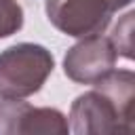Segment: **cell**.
I'll return each mask as SVG.
<instances>
[{"label": "cell", "instance_id": "6da1fadb", "mask_svg": "<svg viewBox=\"0 0 135 135\" xmlns=\"http://www.w3.org/2000/svg\"><path fill=\"white\" fill-rule=\"evenodd\" d=\"M70 131L76 135H114L135 131V74L112 70L93 91L78 95L70 108Z\"/></svg>", "mask_w": 135, "mask_h": 135}, {"label": "cell", "instance_id": "7a4b0ae2", "mask_svg": "<svg viewBox=\"0 0 135 135\" xmlns=\"http://www.w3.org/2000/svg\"><path fill=\"white\" fill-rule=\"evenodd\" d=\"M55 68L49 49L19 42L0 53V99H25L42 89Z\"/></svg>", "mask_w": 135, "mask_h": 135}, {"label": "cell", "instance_id": "3957f363", "mask_svg": "<svg viewBox=\"0 0 135 135\" xmlns=\"http://www.w3.org/2000/svg\"><path fill=\"white\" fill-rule=\"evenodd\" d=\"M114 11L112 0H46L49 21L59 32L74 38L101 34Z\"/></svg>", "mask_w": 135, "mask_h": 135}, {"label": "cell", "instance_id": "277c9868", "mask_svg": "<svg viewBox=\"0 0 135 135\" xmlns=\"http://www.w3.org/2000/svg\"><path fill=\"white\" fill-rule=\"evenodd\" d=\"M118 53L110 38L101 34L84 36L80 42L68 49L63 57V72L78 84H95L108 72L114 70Z\"/></svg>", "mask_w": 135, "mask_h": 135}, {"label": "cell", "instance_id": "5b68a950", "mask_svg": "<svg viewBox=\"0 0 135 135\" xmlns=\"http://www.w3.org/2000/svg\"><path fill=\"white\" fill-rule=\"evenodd\" d=\"M68 131V118L55 108H36L21 99H2L0 103V135H65Z\"/></svg>", "mask_w": 135, "mask_h": 135}, {"label": "cell", "instance_id": "8992f818", "mask_svg": "<svg viewBox=\"0 0 135 135\" xmlns=\"http://www.w3.org/2000/svg\"><path fill=\"white\" fill-rule=\"evenodd\" d=\"M133 13H127L112 30V36H110V42L114 44L116 53L127 57V59H133Z\"/></svg>", "mask_w": 135, "mask_h": 135}, {"label": "cell", "instance_id": "52a82bcc", "mask_svg": "<svg viewBox=\"0 0 135 135\" xmlns=\"http://www.w3.org/2000/svg\"><path fill=\"white\" fill-rule=\"evenodd\" d=\"M23 27V8L17 0H0V38H8Z\"/></svg>", "mask_w": 135, "mask_h": 135}, {"label": "cell", "instance_id": "ba28073f", "mask_svg": "<svg viewBox=\"0 0 135 135\" xmlns=\"http://www.w3.org/2000/svg\"><path fill=\"white\" fill-rule=\"evenodd\" d=\"M112 2H114L116 11H118V8H122V6H127V4H131V0H112Z\"/></svg>", "mask_w": 135, "mask_h": 135}]
</instances>
